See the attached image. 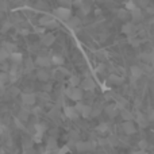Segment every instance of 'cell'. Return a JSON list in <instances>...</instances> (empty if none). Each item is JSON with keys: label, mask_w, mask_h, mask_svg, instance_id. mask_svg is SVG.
<instances>
[{"label": "cell", "mask_w": 154, "mask_h": 154, "mask_svg": "<svg viewBox=\"0 0 154 154\" xmlns=\"http://www.w3.org/2000/svg\"><path fill=\"white\" fill-rule=\"evenodd\" d=\"M75 108H76V111L79 112V115H81L82 118H89L91 116V108H92V107L84 106V104H81V103H77Z\"/></svg>", "instance_id": "277c9868"}, {"label": "cell", "mask_w": 154, "mask_h": 154, "mask_svg": "<svg viewBox=\"0 0 154 154\" xmlns=\"http://www.w3.org/2000/svg\"><path fill=\"white\" fill-rule=\"evenodd\" d=\"M49 77H50V75H49V72L46 69H39L38 70V73H37V79L38 80H41V81H48L49 80Z\"/></svg>", "instance_id": "d6986e66"}, {"label": "cell", "mask_w": 154, "mask_h": 154, "mask_svg": "<svg viewBox=\"0 0 154 154\" xmlns=\"http://www.w3.org/2000/svg\"><path fill=\"white\" fill-rule=\"evenodd\" d=\"M29 116H30V111H29V109H20L18 119L20 120V122H26V120L29 119Z\"/></svg>", "instance_id": "d4e9b609"}, {"label": "cell", "mask_w": 154, "mask_h": 154, "mask_svg": "<svg viewBox=\"0 0 154 154\" xmlns=\"http://www.w3.org/2000/svg\"><path fill=\"white\" fill-rule=\"evenodd\" d=\"M81 88L82 89H85V91H92L93 88H95V82H93V80L92 79H85L84 81L81 82Z\"/></svg>", "instance_id": "2e32d148"}, {"label": "cell", "mask_w": 154, "mask_h": 154, "mask_svg": "<svg viewBox=\"0 0 154 154\" xmlns=\"http://www.w3.org/2000/svg\"><path fill=\"white\" fill-rule=\"evenodd\" d=\"M35 7H37L38 10H42V11H45L46 8H48V4H46L45 2H38V3H37V5H35Z\"/></svg>", "instance_id": "d590c367"}, {"label": "cell", "mask_w": 154, "mask_h": 154, "mask_svg": "<svg viewBox=\"0 0 154 154\" xmlns=\"http://www.w3.org/2000/svg\"><path fill=\"white\" fill-rule=\"evenodd\" d=\"M56 149H57L56 138H49V141H48V150H56Z\"/></svg>", "instance_id": "83f0119b"}, {"label": "cell", "mask_w": 154, "mask_h": 154, "mask_svg": "<svg viewBox=\"0 0 154 154\" xmlns=\"http://www.w3.org/2000/svg\"><path fill=\"white\" fill-rule=\"evenodd\" d=\"M96 131H97V133H100V134L107 133V131H108V125H107V123H100V125L96 127Z\"/></svg>", "instance_id": "4316f807"}, {"label": "cell", "mask_w": 154, "mask_h": 154, "mask_svg": "<svg viewBox=\"0 0 154 154\" xmlns=\"http://www.w3.org/2000/svg\"><path fill=\"white\" fill-rule=\"evenodd\" d=\"M7 81H8V73H4V72L0 73V87H3Z\"/></svg>", "instance_id": "1f68e13d"}, {"label": "cell", "mask_w": 154, "mask_h": 154, "mask_svg": "<svg viewBox=\"0 0 154 154\" xmlns=\"http://www.w3.org/2000/svg\"><path fill=\"white\" fill-rule=\"evenodd\" d=\"M8 58L12 61V64H22V61H23V56H22V53H19V51H14V53L10 54V57Z\"/></svg>", "instance_id": "9a60e30c"}, {"label": "cell", "mask_w": 154, "mask_h": 154, "mask_svg": "<svg viewBox=\"0 0 154 154\" xmlns=\"http://www.w3.org/2000/svg\"><path fill=\"white\" fill-rule=\"evenodd\" d=\"M130 18L133 19L134 22H141L142 19H143V12H142V10L139 7H137L135 10H133L130 12Z\"/></svg>", "instance_id": "7c38bea8"}, {"label": "cell", "mask_w": 154, "mask_h": 154, "mask_svg": "<svg viewBox=\"0 0 154 154\" xmlns=\"http://www.w3.org/2000/svg\"><path fill=\"white\" fill-rule=\"evenodd\" d=\"M153 134H154V133H153Z\"/></svg>", "instance_id": "f907efd6"}, {"label": "cell", "mask_w": 154, "mask_h": 154, "mask_svg": "<svg viewBox=\"0 0 154 154\" xmlns=\"http://www.w3.org/2000/svg\"><path fill=\"white\" fill-rule=\"evenodd\" d=\"M126 104H127V100H125V99H119V101H118L115 106H116L119 109H123L126 107Z\"/></svg>", "instance_id": "836d02e7"}, {"label": "cell", "mask_w": 154, "mask_h": 154, "mask_svg": "<svg viewBox=\"0 0 154 154\" xmlns=\"http://www.w3.org/2000/svg\"><path fill=\"white\" fill-rule=\"evenodd\" d=\"M65 95H66L70 100L79 101V100H81V97H82V91L80 89L79 87H70L69 85V87L65 89Z\"/></svg>", "instance_id": "7a4b0ae2"}, {"label": "cell", "mask_w": 154, "mask_h": 154, "mask_svg": "<svg viewBox=\"0 0 154 154\" xmlns=\"http://www.w3.org/2000/svg\"><path fill=\"white\" fill-rule=\"evenodd\" d=\"M39 112H41V108H39V107H35V108H32V114L38 115Z\"/></svg>", "instance_id": "bcb514c9"}, {"label": "cell", "mask_w": 154, "mask_h": 154, "mask_svg": "<svg viewBox=\"0 0 154 154\" xmlns=\"http://www.w3.org/2000/svg\"><path fill=\"white\" fill-rule=\"evenodd\" d=\"M34 66H35L34 62H32L31 60H27V61H26V65H24V70L29 73V72H31V70L34 69Z\"/></svg>", "instance_id": "f546056e"}, {"label": "cell", "mask_w": 154, "mask_h": 154, "mask_svg": "<svg viewBox=\"0 0 154 154\" xmlns=\"http://www.w3.org/2000/svg\"><path fill=\"white\" fill-rule=\"evenodd\" d=\"M147 120H154V109H150L147 114Z\"/></svg>", "instance_id": "60d3db41"}, {"label": "cell", "mask_w": 154, "mask_h": 154, "mask_svg": "<svg viewBox=\"0 0 154 154\" xmlns=\"http://www.w3.org/2000/svg\"><path fill=\"white\" fill-rule=\"evenodd\" d=\"M11 26H12V24H11V22H10V20H7L4 24H3V27H2V32L8 31V30L11 29Z\"/></svg>", "instance_id": "74e56055"}, {"label": "cell", "mask_w": 154, "mask_h": 154, "mask_svg": "<svg viewBox=\"0 0 154 154\" xmlns=\"http://www.w3.org/2000/svg\"><path fill=\"white\" fill-rule=\"evenodd\" d=\"M120 115H122L123 120H133V119H134V115L131 114L128 109H126V108L120 109Z\"/></svg>", "instance_id": "cb8c5ba5"}, {"label": "cell", "mask_w": 154, "mask_h": 154, "mask_svg": "<svg viewBox=\"0 0 154 154\" xmlns=\"http://www.w3.org/2000/svg\"><path fill=\"white\" fill-rule=\"evenodd\" d=\"M125 8L128 11V12H131L133 10H135V8H137L135 0H127V2H126V4H125Z\"/></svg>", "instance_id": "484cf974"}, {"label": "cell", "mask_w": 154, "mask_h": 154, "mask_svg": "<svg viewBox=\"0 0 154 154\" xmlns=\"http://www.w3.org/2000/svg\"><path fill=\"white\" fill-rule=\"evenodd\" d=\"M8 57H10V53H8V51H5L3 48L0 49V62H4Z\"/></svg>", "instance_id": "4dcf8cb0"}, {"label": "cell", "mask_w": 154, "mask_h": 154, "mask_svg": "<svg viewBox=\"0 0 154 154\" xmlns=\"http://www.w3.org/2000/svg\"><path fill=\"white\" fill-rule=\"evenodd\" d=\"M54 41H56V37H54L51 32L43 34L42 37H41V42H42V45H45V46H51L54 43Z\"/></svg>", "instance_id": "30bf717a"}, {"label": "cell", "mask_w": 154, "mask_h": 154, "mask_svg": "<svg viewBox=\"0 0 154 154\" xmlns=\"http://www.w3.org/2000/svg\"><path fill=\"white\" fill-rule=\"evenodd\" d=\"M68 150H69V149H68V146H65V147H64V149L58 150V152H57V154H65V153H66V152H68Z\"/></svg>", "instance_id": "ee69618b"}, {"label": "cell", "mask_w": 154, "mask_h": 154, "mask_svg": "<svg viewBox=\"0 0 154 154\" xmlns=\"http://www.w3.org/2000/svg\"><path fill=\"white\" fill-rule=\"evenodd\" d=\"M39 24L43 27H56L57 20L51 15H43V16H41V19H39Z\"/></svg>", "instance_id": "3957f363"}, {"label": "cell", "mask_w": 154, "mask_h": 154, "mask_svg": "<svg viewBox=\"0 0 154 154\" xmlns=\"http://www.w3.org/2000/svg\"><path fill=\"white\" fill-rule=\"evenodd\" d=\"M135 119H137V123L139 125V127H146V126L149 125V123H147V122H149V120H147V118L143 114H141V112H138V114H137Z\"/></svg>", "instance_id": "e0dca14e"}, {"label": "cell", "mask_w": 154, "mask_h": 154, "mask_svg": "<svg viewBox=\"0 0 154 154\" xmlns=\"http://www.w3.org/2000/svg\"><path fill=\"white\" fill-rule=\"evenodd\" d=\"M58 3L61 5H64V7H68V5L72 4V0H58Z\"/></svg>", "instance_id": "f35d334b"}, {"label": "cell", "mask_w": 154, "mask_h": 154, "mask_svg": "<svg viewBox=\"0 0 154 154\" xmlns=\"http://www.w3.org/2000/svg\"><path fill=\"white\" fill-rule=\"evenodd\" d=\"M118 18L122 19V20H127V19H130V12H128L126 8H119L116 12Z\"/></svg>", "instance_id": "ffe728a7"}, {"label": "cell", "mask_w": 154, "mask_h": 154, "mask_svg": "<svg viewBox=\"0 0 154 154\" xmlns=\"http://www.w3.org/2000/svg\"><path fill=\"white\" fill-rule=\"evenodd\" d=\"M46 130V126L45 125H42V123H38V125H35V131L37 133H41V134H43V131Z\"/></svg>", "instance_id": "d6a6232c"}, {"label": "cell", "mask_w": 154, "mask_h": 154, "mask_svg": "<svg viewBox=\"0 0 154 154\" xmlns=\"http://www.w3.org/2000/svg\"><path fill=\"white\" fill-rule=\"evenodd\" d=\"M50 61H51V64L53 65H57V66H61L62 64H64V57L62 56H58V54H54L53 57L50 58Z\"/></svg>", "instance_id": "44dd1931"}, {"label": "cell", "mask_w": 154, "mask_h": 154, "mask_svg": "<svg viewBox=\"0 0 154 154\" xmlns=\"http://www.w3.org/2000/svg\"><path fill=\"white\" fill-rule=\"evenodd\" d=\"M134 31H135V26H134L133 22H126V23L122 26V32L123 34L131 35Z\"/></svg>", "instance_id": "4fadbf2b"}, {"label": "cell", "mask_w": 154, "mask_h": 154, "mask_svg": "<svg viewBox=\"0 0 154 154\" xmlns=\"http://www.w3.org/2000/svg\"><path fill=\"white\" fill-rule=\"evenodd\" d=\"M108 80H109V82H111V84H114V85H120L123 82V77L116 76V75H111L108 77Z\"/></svg>", "instance_id": "7402d4cb"}, {"label": "cell", "mask_w": 154, "mask_h": 154, "mask_svg": "<svg viewBox=\"0 0 154 154\" xmlns=\"http://www.w3.org/2000/svg\"><path fill=\"white\" fill-rule=\"evenodd\" d=\"M20 34H27V30H20Z\"/></svg>", "instance_id": "c3c4849f"}, {"label": "cell", "mask_w": 154, "mask_h": 154, "mask_svg": "<svg viewBox=\"0 0 154 154\" xmlns=\"http://www.w3.org/2000/svg\"><path fill=\"white\" fill-rule=\"evenodd\" d=\"M139 146H141L142 149H146V147H147V142L146 141H141V142H139Z\"/></svg>", "instance_id": "7bdbcfd3"}, {"label": "cell", "mask_w": 154, "mask_h": 154, "mask_svg": "<svg viewBox=\"0 0 154 154\" xmlns=\"http://www.w3.org/2000/svg\"><path fill=\"white\" fill-rule=\"evenodd\" d=\"M65 22H66V26L69 27V29H76V27H79L80 23H81L79 16H70V18Z\"/></svg>", "instance_id": "5bb4252c"}, {"label": "cell", "mask_w": 154, "mask_h": 154, "mask_svg": "<svg viewBox=\"0 0 154 154\" xmlns=\"http://www.w3.org/2000/svg\"><path fill=\"white\" fill-rule=\"evenodd\" d=\"M135 2H137V4H138L139 7H142V8H145V7L149 5V0H135Z\"/></svg>", "instance_id": "8d00e7d4"}, {"label": "cell", "mask_w": 154, "mask_h": 154, "mask_svg": "<svg viewBox=\"0 0 154 154\" xmlns=\"http://www.w3.org/2000/svg\"><path fill=\"white\" fill-rule=\"evenodd\" d=\"M3 49L11 54V53H14V51H16V45L15 43H11V42H4L3 43Z\"/></svg>", "instance_id": "603a6c76"}, {"label": "cell", "mask_w": 154, "mask_h": 154, "mask_svg": "<svg viewBox=\"0 0 154 154\" xmlns=\"http://www.w3.org/2000/svg\"><path fill=\"white\" fill-rule=\"evenodd\" d=\"M64 112H65V116L69 118V119H77V118L80 116L79 112L76 111L75 107H69V106H66V107L64 108Z\"/></svg>", "instance_id": "8fae6325"}, {"label": "cell", "mask_w": 154, "mask_h": 154, "mask_svg": "<svg viewBox=\"0 0 154 154\" xmlns=\"http://www.w3.org/2000/svg\"><path fill=\"white\" fill-rule=\"evenodd\" d=\"M122 128L125 131V134H127V135H131V134L135 133V125L133 123V120H125Z\"/></svg>", "instance_id": "ba28073f"}, {"label": "cell", "mask_w": 154, "mask_h": 154, "mask_svg": "<svg viewBox=\"0 0 154 154\" xmlns=\"http://www.w3.org/2000/svg\"><path fill=\"white\" fill-rule=\"evenodd\" d=\"M130 72H131V77H133V80H138V79H141V76H142V69L139 66H131V69H130Z\"/></svg>", "instance_id": "ac0fdd59"}, {"label": "cell", "mask_w": 154, "mask_h": 154, "mask_svg": "<svg viewBox=\"0 0 154 154\" xmlns=\"http://www.w3.org/2000/svg\"><path fill=\"white\" fill-rule=\"evenodd\" d=\"M35 100H37V96L34 93H22V103L24 106L30 107V106H34L35 104Z\"/></svg>", "instance_id": "5b68a950"}, {"label": "cell", "mask_w": 154, "mask_h": 154, "mask_svg": "<svg viewBox=\"0 0 154 154\" xmlns=\"http://www.w3.org/2000/svg\"><path fill=\"white\" fill-rule=\"evenodd\" d=\"M100 111H101V109L97 108V107H96V108H91V116H92V118L99 116V115H100Z\"/></svg>", "instance_id": "e575fe53"}, {"label": "cell", "mask_w": 154, "mask_h": 154, "mask_svg": "<svg viewBox=\"0 0 154 154\" xmlns=\"http://www.w3.org/2000/svg\"><path fill=\"white\" fill-rule=\"evenodd\" d=\"M34 64L38 65V66H41V68H49L51 65V61L48 56H39V57H37Z\"/></svg>", "instance_id": "52a82bcc"}, {"label": "cell", "mask_w": 154, "mask_h": 154, "mask_svg": "<svg viewBox=\"0 0 154 154\" xmlns=\"http://www.w3.org/2000/svg\"><path fill=\"white\" fill-rule=\"evenodd\" d=\"M131 45H133V46H138L139 45V39H137V38H135V39H131Z\"/></svg>", "instance_id": "f6af8a7d"}, {"label": "cell", "mask_w": 154, "mask_h": 154, "mask_svg": "<svg viewBox=\"0 0 154 154\" xmlns=\"http://www.w3.org/2000/svg\"><path fill=\"white\" fill-rule=\"evenodd\" d=\"M10 93H11L12 96H15V95H18V93H19V89H18V88H11V89H10Z\"/></svg>", "instance_id": "b9f144b4"}, {"label": "cell", "mask_w": 154, "mask_h": 154, "mask_svg": "<svg viewBox=\"0 0 154 154\" xmlns=\"http://www.w3.org/2000/svg\"><path fill=\"white\" fill-rule=\"evenodd\" d=\"M131 154H142V152H134V153H131Z\"/></svg>", "instance_id": "681fc988"}, {"label": "cell", "mask_w": 154, "mask_h": 154, "mask_svg": "<svg viewBox=\"0 0 154 154\" xmlns=\"http://www.w3.org/2000/svg\"><path fill=\"white\" fill-rule=\"evenodd\" d=\"M147 12H149V14H153V8H152V7H147Z\"/></svg>", "instance_id": "7dc6e473"}, {"label": "cell", "mask_w": 154, "mask_h": 154, "mask_svg": "<svg viewBox=\"0 0 154 154\" xmlns=\"http://www.w3.org/2000/svg\"><path fill=\"white\" fill-rule=\"evenodd\" d=\"M54 16L60 20H68V19L72 16V10L69 7H64V5H60L58 8L54 10Z\"/></svg>", "instance_id": "6da1fadb"}, {"label": "cell", "mask_w": 154, "mask_h": 154, "mask_svg": "<svg viewBox=\"0 0 154 154\" xmlns=\"http://www.w3.org/2000/svg\"><path fill=\"white\" fill-rule=\"evenodd\" d=\"M76 149L79 152H89L95 149V142H77Z\"/></svg>", "instance_id": "8992f818"}, {"label": "cell", "mask_w": 154, "mask_h": 154, "mask_svg": "<svg viewBox=\"0 0 154 154\" xmlns=\"http://www.w3.org/2000/svg\"><path fill=\"white\" fill-rule=\"evenodd\" d=\"M41 139H42V134H41V133H35L34 142H41Z\"/></svg>", "instance_id": "ab89813d"}, {"label": "cell", "mask_w": 154, "mask_h": 154, "mask_svg": "<svg viewBox=\"0 0 154 154\" xmlns=\"http://www.w3.org/2000/svg\"><path fill=\"white\" fill-rule=\"evenodd\" d=\"M80 84V79L77 76H70L69 77V85L70 87H79Z\"/></svg>", "instance_id": "f1b7e54d"}, {"label": "cell", "mask_w": 154, "mask_h": 154, "mask_svg": "<svg viewBox=\"0 0 154 154\" xmlns=\"http://www.w3.org/2000/svg\"><path fill=\"white\" fill-rule=\"evenodd\" d=\"M104 112H106L109 118H115L119 114V108H118L115 104H108V106H106V108H104Z\"/></svg>", "instance_id": "9c48e42d"}]
</instances>
